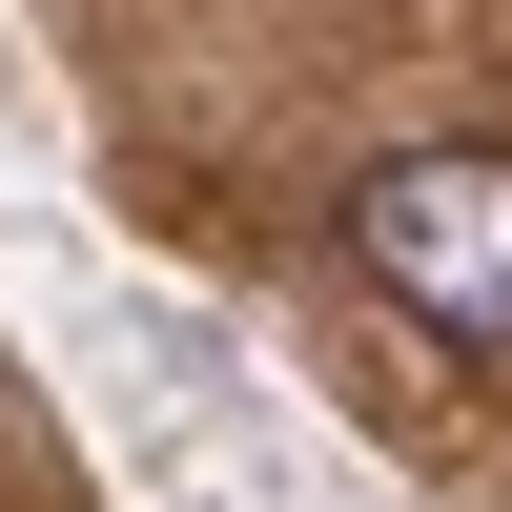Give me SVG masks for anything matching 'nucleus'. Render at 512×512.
Returning a JSON list of instances; mask_svg holds the SVG:
<instances>
[{"instance_id":"1","label":"nucleus","mask_w":512,"mask_h":512,"mask_svg":"<svg viewBox=\"0 0 512 512\" xmlns=\"http://www.w3.org/2000/svg\"><path fill=\"white\" fill-rule=\"evenodd\" d=\"M349 267L390 287L410 328H512V144H410L349 185Z\"/></svg>"}]
</instances>
